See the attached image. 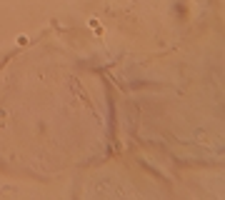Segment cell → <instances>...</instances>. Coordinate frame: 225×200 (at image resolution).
Listing matches in <instances>:
<instances>
[{"mask_svg":"<svg viewBox=\"0 0 225 200\" xmlns=\"http://www.w3.org/2000/svg\"><path fill=\"white\" fill-rule=\"evenodd\" d=\"M15 40H18V45H28V35H18Z\"/></svg>","mask_w":225,"mask_h":200,"instance_id":"1","label":"cell"}]
</instances>
